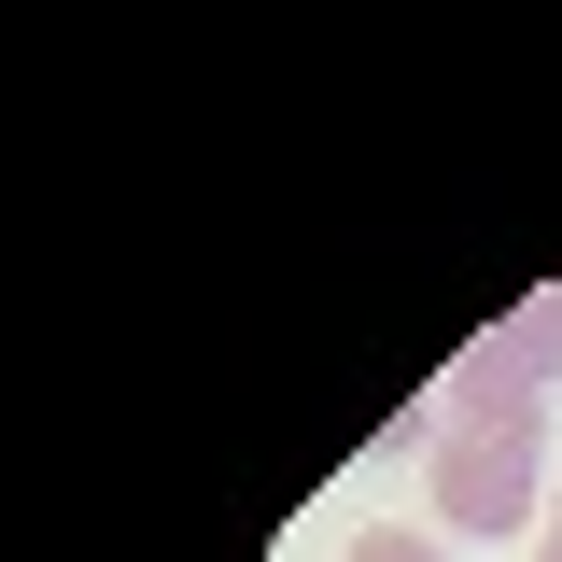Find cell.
<instances>
[{
    "label": "cell",
    "mask_w": 562,
    "mask_h": 562,
    "mask_svg": "<svg viewBox=\"0 0 562 562\" xmlns=\"http://www.w3.org/2000/svg\"><path fill=\"white\" fill-rule=\"evenodd\" d=\"M338 562H450V549H436V535H394V520H380V535H351Z\"/></svg>",
    "instance_id": "obj_3"
},
{
    "label": "cell",
    "mask_w": 562,
    "mask_h": 562,
    "mask_svg": "<svg viewBox=\"0 0 562 562\" xmlns=\"http://www.w3.org/2000/svg\"><path fill=\"white\" fill-rule=\"evenodd\" d=\"M479 366H492V380H520V394H549V380H562V281H535V295L492 324Z\"/></svg>",
    "instance_id": "obj_2"
},
{
    "label": "cell",
    "mask_w": 562,
    "mask_h": 562,
    "mask_svg": "<svg viewBox=\"0 0 562 562\" xmlns=\"http://www.w3.org/2000/svg\"><path fill=\"white\" fill-rule=\"evenodd\" d=\"M535 562H562V479H549V535H535Z\"/></svg>",
    "instance_id": "obj_4"
},
{
    "label": "cell",
    "mask_w": 562,
    "mask_h": 562,
    "mask_svg": "<svg viewBox=\"0 0 562 562\" xmlns=\"http://www.w3.org/2000/svg\"><path fill=\"white\" fill-rule=\"evenodd\" d=\"M408 436H422V492H436L450 535H520V520H549V506H535V492H549V394L492 380L479 351L450 366V394H436Z\"/></svg>",
    "instance_id": "obj_1"
}]
</instances>
